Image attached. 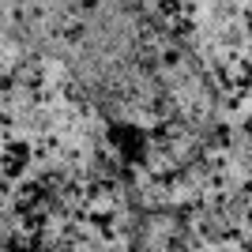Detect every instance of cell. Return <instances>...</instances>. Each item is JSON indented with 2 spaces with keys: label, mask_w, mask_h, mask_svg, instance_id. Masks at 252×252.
<instances>
[{
  "label": "cell",
  "mask_w": 252,
  "mask_h": 252,
  "mask_svg": "<svg viewBox=\"0 0 252 252\" xmlns=\"http://www.w3.org/2000/svg\"><path fill=\"white\" fill-rule=\"evenodd\" d=\"M0 27L61 61L117 125L196 117L200 68L139 0H0Z\"/></svg>",
  "instance_id": "6da1fadb"
}]
</instances>
